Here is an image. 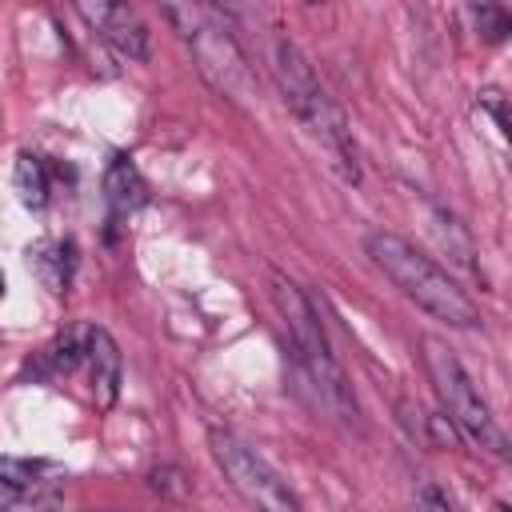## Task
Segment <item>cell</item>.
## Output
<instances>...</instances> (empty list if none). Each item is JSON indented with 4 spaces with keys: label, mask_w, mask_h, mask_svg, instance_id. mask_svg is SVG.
I'll list each match as a JSON object with an SVG mask.
<instances>
[{
    "label": "cell",
    "mask_w": 512,
    "mask_h": 512,
    "mask_svg": "<svg viewBox=\"0 0 512 512\" xmlns=\"http://www.w3.org/2000/svg\"><path fill=\"white\" fill-rule=\"evenodd\" d=\"M268 284H272V300H276V312L288 328V340L296 348V360L308 376V384L316 388V396L324 400V408L344 420V424H356L360 428V404H356V392L348 384V372L344 364L336 360L328 336H324V324L316 316V304L308 300V292L300 284H292L284 272H268Z\"/></svg>",
    "instance_id": "6da1fadb"
},
{
    "label": "cell",
    "mask_w": 512,
    "mask_h": 512,
    "mask_svg": "<svg viewBox=\"0 0 512 512\" xmlns=\"http://www.w3.org/2000/svg\"><path fill=\"white\" fill-rule=\"evenodd\" d=\"M364 248H368V256H372V264H376L416 308H424L432 320H444L448 328H476V324H480L476 300H472L432 256H424L412 240L376 228V232H368Z\"/></svg>",
    "instance_id": "7a4b0ae2"
},
{
    "label": "cell",
    "mask_w": 512,
    "mask_h": 512,
    "mask_svg": "<svg viewBox=\"0 0 512 512\" xmlns=\"http://www.w3.org/2000/svg\"><path fill=\"white\" fill-rule=\"evenodd\" d=\"M272 72H276L284 104L296 112V120L308 128V136L332 156L340 176L356 184L360 180V160H356V140H352V128H348V116L328 96V88L320 84V76L312 72V64L304 60V52L292 40H276Z\"/></svg>",
    "instance_id": "3957f363"
},
{
    "label": "cell",
    "mask_w": 512,
    "mask_h": 512,
    "mask_svg": "<svg viewBox=\"0 0 512 512\" xmlns=\"http://www.w3.org/2000/svg\"><path fill=\"white\" fill-rule=\"evenodd\" d=\"M156 8L164 12V20L180 36V44L192 52L200 76L232 104H244L252 96L256 80H252L248 56L232 40V32L216 20V8H208L204 0H156Z\"/></svg>",
    "instance_id": "277c9868"
},
{
    "label": "cell",
    "mask_w": 512,
    "mask_h": 512,
    "mask_svg": "<svg viewBox=\"0 0 512 512\" xmlns=\"http://www.w3.org/2000/svg\"><path fill=\"white\" fill-rule=\"evenodd\" d=\"M420 360H424V372H428L452 428L464 432L480 452L508 460V436L496 424V416H492L488 400L480 396V388L472 384V376L464 372V364L456 360V352L436 336H420Z\"/></svg>",
    "instance_id": "5b68a950"
},
{
    "label": "cell",
    "mask_w": 512,
    "mask_h": 512,
    "mask_svg": "<svg viewBox=\"0 0 512 512\" xmlns=\"http://www.w3.org/2000/svg\"><path fill=\"white\" fill-rule=\"evenodd\" d=\"M208 444H212L216 468L224 472V480H228L248 504H260V508H268V512H296V508H300V500H296V492L288 488V480H284L252 444H244V440L232 436V432H212Z\"/></svg>",
    "instance_id": "8992f818"
},
{
    "label": "cell",
    "mask_w": 512,
    "mask_h": 512,
    "mask_svg": "<svg viewBox=\"0 0 512 512\" xmlns=\"http://www.w3.org/2000/svg\"><path fill=\"white\" fill-rule=\"evenodd\" d=\"M76 16L124 60H148V24L128 0H68Z\"/></svg>",
    "instance_id": "52a82bcc"
},
{
    "label": "cell",
    "mask_w": 512,
    "mask_h": 512,
    "mask_svg": "<svg viewBox=\"0 0 512 512\" xmlns=\"http://www.w3.org/2000/svg\"><path fill=\"white\" fill-rule=\"evenodd\" d=\"M84 364H88V384H92V400H96V408H112L116 396H120L124 360H120L116 340H112L104 328H88Z\"/></svg>",
    "instance_id": "ba28073f"
},
{
    "label": "cell",
    "mask_w": 512,
    "mask_h": 512,
    "mask_svg": "<svg viewBox=\"0 0 512 512\" xmlns=\"http://www.w3.org/2000/svg\"><path fill=\"white\" fill-rule=\"evenodd\" d=\"M104 200L112 216H132L148 204V184L128 156H112V164L104 168Z\"/></svg>",
    "instance_id": "9c48e42d"
},
{
    "label": "cell",
    "mask_w": 512,
    "mask_h": 512,
    "mask_svg": "<svg viewBox=\"0 0 512 512\" xmlns=\"http://www.w3.org/2000/svg\"><path fill=\"white\" fill-rule=\"evenodd\" d=\"M28 264H32V272L40 276V284H44V288L64 292V288L72 284L76 244H72V240H40V244L28 252Z\"/></svg>",
    "instance_id": "30bf717a"
},
{
    "label": "cell",
    "mask_w": 512,
    "mask_h": 512,
    "mask_svg": "<svg viewBox=\"0 0 512 512\" xmlns=\"http://www.w3.org/2000/svg\"><path fill=\"white\" fill-rule=\"evenodd\" d=\"M16 192H20V204L24 208H36L40 212L48 204L52 184H48V164L40 156L20 152V160H16Z\"/></svg>",
    "instance_id": "8fae6325"
},
{
    "label": "cell",
    "mask_w": 512,
    "mask_h": 512,
    "mask_svg": "<svg viewBox=\"0 0 512 512\" xmlns=\"http://www.w3.org/2000/svg\"><path fill=\"white\" fill-rule=\"evenodd\" d=\"M44 472H48V464H40V460H12V456H0V480H4L8 488L36 492L40 484H48Z\"/></svg>",
    "instance_id": "7c38bea8"
},
{
    "label": "cell",
    "mask_w": 512,
    "mask_h": 512,
    "mask_svg": "<svg viewBox=\"0 0 512 512\" xmlns=\"http://www.w3.org/2000/svg\"><path fill=\"white\" fill-rule=\"evenodd\" d=\"M472 8H476V28H480V36H484L488 44H500V40L508 36V12H504V4H500V0H472Z\"/></svg>",
    "instance_id": "4fadbf2b"
},
{
    "label": "cell",
    "mask_w": 512,
    "mask_h": 512,
    "mask_svg": "<svg viewBox=\"0 0 512 512\" xmlns=\"http://www.w3.org/2000/svg\"><path fill=\"white\" fill-rule=\"evenodd\" d=\"M476 100H480V108H488V116L496 120L500 136H508V96H504L496 84H488V88L476 92Z\"/></svg>",
    "instance_id": "5bb4252c"
},
{
    "label": "cell",
    "mask_w": 512,
    "mask_h": 512,
    "mask_svg": "<svg viewBox=\"0 0 512 512\" xmlns=\"http://www.w3.org/2000/svg\"><path fill=\"white\" fill-rule=\"evenodd\" d=\"M180 468H152L148 472V484L160 492V496H184V484H180Z\"/></svg>",
    "instance_id": "9a60e30c"
},
{
    "label": "cell",
    "mask_w": 512,
    "mask_h": 512,
    "mask_svg": "<svg viewBox=\"0 0 512 512\" xmlns=\"http://www.w3.org/2000/svg\"><path fill=\"white\" fill-rule=\"evenodd\" d=\"M416 500H420V504H436V508H452V500H448V496H440V492H432V488H428V492H420Z\"/></svg>",
    "instance_id": "2e32d148"
},
{
    "label": "cell",
    "mask_w": 512,
    "mask_h": 512,
    "mask_svg": "<svg viewBox=\"0 0 512 512\" xmlns=\"http://www.w3.org/2000/svg\"><path fill=\"white\" fill-rule=\"evenodd\" d=\"M208 8H216V12H232V0H204Z\"/></svg>",
    "instance_id": "e0dca14e"
},
{
    "label": "cell",
    "mask_w": 512,
    "mask_h": 512,
    "mask_svg": "<svg viewBox=\"0 0 512 512\" xmlns=\"http://www.w3.org/2000/svg\"><path fill=\"white\" fill-rule=\"evenodd\" d=\"M0 288H4V280H0Z\"/></svg>",
    "instance_id": "ac0fdd59"
}]
</instances>
